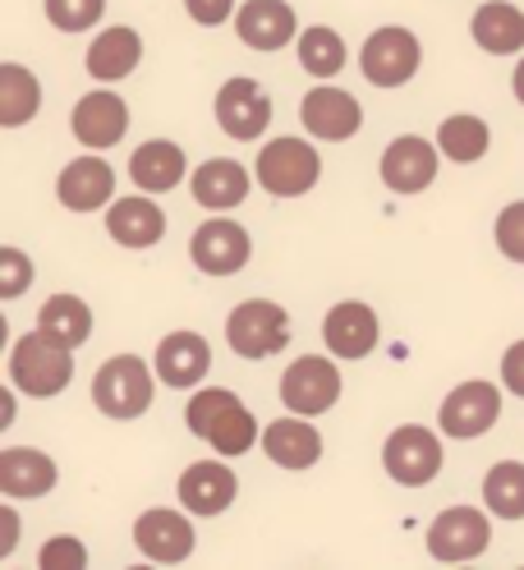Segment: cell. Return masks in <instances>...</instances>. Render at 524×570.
<instances>
[{"label":"cell","mask_w":524,"mask_h":570,"mask_svg":"<svg viewBox=\"0 0 524 570\" xmlns=\"http://www.w3.org/2000/svg\"><path fill=\"white\" fill-rule=\"evenodd\" d=\"M437 414H442V433L446 438H483L487 428L502 419V391L493 382H483V377L461 382L437 405Z\"/></svg>","instance_id":"30bf717a"},{"label":"cell","mask_w":524,"mask_h":570,"mask_svg":"<svg viewBox=\"0 0 524 570\" xmlns=\"http://www.w3.org/2000/svg\"><path fill=\"white\" fill-rule=\"evenodd\" d=\"M111 194H116V166L97 153L75 157L56 180V198L69 212H97V207L111 203Z\"/></svg>","instance_id":"5bb4252c"},{"label":"cell","mask_w":524,"mask_h":570,"mask_svg":"<svg viewBox=\"0 0 524 570\" xmlns=\"http://www.w3.org/2000/svg\"><path fill=\"white\" fill-rule=\"evenodd\" d=\"M10 423H14V396L0 391V428H10Z\"/></svg>","instance_id":"60d3db41"},{"label":"cell","mask_w":524,"mask_h":570,"mask_svg":"<svg viewBox=\"0 0 524 570\" xmlns=\"http://www.w3.org/2000/svg\"><path fill=\"white\" fill-rule=\"evenodd\" d=\"M382 465H387V474L401 488H424L442 474V442L433 428L405 423L387 438V446H382Z\"/></svg>","instance_id":"52a82bcc"},{"label":"cell","mask_w":524,"mask_h":570,"mask_svg":"<svg viewBox=\"0 0 524 570\" xmlns=\"http://www.w3.org/2000/svg\"><path fill=\"white\" fill-rule=\"evenodd\" d=\"M511 88H515V97L524 101V60L515 65V75H511Z\"/></svg>","instance_id":"b9f144b4"},{"label":"cell","mask_w":524,"mask_h":570,"mask_svg":"<svg viewBox=\"0 0 524 570\" xmlns=\"http://www.w3.org/2000/svg\"><path fill=\"white\" fill-rule=\"evenodd\" d=\"M38 566L42 570H83L88 566V548L79 539H69V533H60V539H47Z\"/></svg>","instance_id":"d590c367"},{"label":"cell","mask_w":524,"mask_h":570,"mask_svg":"<svg viewBox=\"0 0 524 570\" xmlns=\"http://www.w3.org/2000/svg\"><path fill=\"white\" fill-rule=\"evenodd\" d=\"M152 391H157L152 368L138 354H116L92 377V405L107 419H138V414H148Z\"/></svg>","instance_id":"3957f363"},{"label":"cell","mask_w":524,"mask_h":570,"mask_svg":"<svg viewBox=\"0 0 524 570\" xmlns=\"http://www.w3.org/2000/svg\"><path fill=\"white\" fill-rule=\"evenodd\" d=\"M239 492V479L221 465V460H198L180 474V502L189 515H221Z\"/></svg>","instance_id":"44dd1931"},{"label":"cell","mask_w":524,"mask_h":570,"mask_svg":"<svg viewBox=\"0 0 524 570\" xmlns=\"http://www.w3.org/2000/svg\"><path fill=\"white\" fill-rule=\"evenodd\" d=\"M263 451L271 465H281V470H313L323 460V433L308 423V414H286V419L267 423Z\"/></svg>","instance_id":"ac0fdd59"},{"label":"cell","mask_w":524,"mask_h":570,"mask_svg":"<svg viewBox=\"0 0 524 570\" xmlns=\"http://www.w3.org/2000/svg\"><path fill=\"white\" fill-rule=\"evenodd\" d=\"M69 129H75L83 148H97V153L116 148L129 129V106L116 92H88V97H79L75 111H69Z\"/></svg>","instance_id":"e0dca14e"},{"label":"cell","mask_w":524,"mask_h":570,"mask_svg":"<svg viewBox=\"0 0 524 570\" xmlns=\"http://www.w3.org/2000/svg\"><path fill=\"white\" fill-rule=\"evenodd\" d=\"M194 203L207 212H230L249 198V170H244L235 157H212L194 170Z\"/></svg>","instance_id":"cb8c5ba5"},{"label":"cell","mask_w":524,"mask_h":570,"mask_svg":"<svg viewBox=\"0 0 524 570\" xmlns=\"http://www.w3.org/2000/svg\"><path fill=\"white\" fill-rule=\"evenodd\" d=\"M345 42H340V32L336 28H308L304 38H299V65L308 69L313 79H336L340 69H345Z\"/></svg>","instance_id":"d6a6232c"},{"label":"cell","mask_w":524,"mask_h":570,"mask_svg":"<svg viewBox=\"0 0 524 570\" xmlns=\"http://www.w3.org/2000/svg\"><path fill=\"white\" fill-rule=\"evenodd\" d=\"M101 10H107V0H47V19L60 32H88Z\"/></svg>","instance_id":"836d02e7"},{"label":"cell","mask_w":524,"mask_h":570,"mask_svg":"<svg viewBox=\"0 0 524 570\" xmlns=\"http://www.w3.org/2000/svg\"><path fill=\"white\" fill-rule=\"evenodd\" d=\"M217 125L239 142H254L271 125V97L244 75L226 79L217 92Z\"/></svg>","instance_id":"4fadbf2b"},{"label":"cell","mask_w":524,"mask_h":570,"mask_svg":"<svg viewBox=\"0 0 524 570\" xmlns=\"http://www.w3.org/2000/svg\"><path fill=\"white\" fill-rule=\"evenodd\" d=\"M38 106H42L38 79H32L28 69L14 65V60L0 65V125L19 129V125H28L32 116H38Z\"/></svg>","instance_id":"f546056e"},{"label":"cell","mask_w":524,"mask_h":570,"mask_svg":"<svg viewBox=\"0 0 524 570\" xmlns=\"http://www.w3.org/2000/svg\"><path fill=\"white\" fill-rule=\"evenodd\" d=\"M134 543L157 566H180L194 552V524L180 511H148L134 520Z\"/></svg>","instance_id":"2e32d148"},{"label":"cell","mask_w":524,"mask_h":570,"mask_svg":"<svg viewBox=\"0 0 524 570\" xmlns=\"http://www.w3.org/2000/svg\"><path fill=\"white\" fill-rule=\"evenodd\" d=\"M469 32H474V42L487 56H515V51H524V14L511 6V0H487V6L474 14Z\"/></svg>","instance_id":"83f0119b"},{"label":"cell","mask_w":524,"mask_h":570,"mask_svg":"<svg viewBox=\"0 0 524 570\" xmlns=\"http://www.w3.org/2000/svg\"><path fill=\"white\" fill-rule=\"evenodd\" d=\"M56 488V460L32 446L0 451V492L6 497H47Z\"/></svg>","instance_id":"d4e9b609"},{"label":"cell","mask_w":524,"mask_h":570,"mask_svg":"<svg viewBox=\"0 0 524 570\" xmlns=\"http://www.w3.org/2000/svg\"><path fill=\"white\" fill-rule=\"evenodd\" d=\"M483 502L502 520H524V465L520 460H502L483 479Z\"/></svg>","instance_id":"4dcf8cb0"},{"label":"cell","mask_w":524,"mask_h":570,"mask_svg":"<svg viewBox=\"0 0 524 570\" xmlns=\"http://www.w3.org/2000/svg\"><path fill=\"white\" fill-rule=\"evenodd\" d=\"M487 543H493V524H487V515L474 507H451L428 524V552L442 566L474 561L487 552Z\"/></svg>","instance_id":"ba28073f"},{"label":"cell","mask_w":524,"mask_h":570,"mask_svg":"<svg viewBox=\"0 0 524 570\" xmlns=\"http://www.w3.org/2000/svg\"><path fill=\"white\" fill-rule=\"evenodd\" d=\"M437 175V148L418 134H401L387 153H382V185L392 194H424Z\"/></svg>","instance_id":"9a60e30c"},{"label":"cell","mask_w":524,"mask_h":570,"mask_svg":"<svg viewBox=\"0 0 524 570\" xmlns=\"http://www.w3.org/2000/svg\"><path fill=\"white\" fill-rule=\"evenodd\" d=\"M318 175H323V157L304 138H271L258 153V185L271 198H299L318 185Z\"/></svg>","instance_id":"5b68a950"},{"label":"cell","mask_w":524,"mask_h":570,"mask_svg":"<svg viewBox=\"0 0 524 570\" xmlns=\"http://www.w3.org/2000/svg\"><path fill=\"white\" fill-rule=\"evenodd\" d=\"M254 244H249V230H244L239 222H202L189 239V258L202 276H235L244 272V263H249Z\"/></svg>","instance_id":"8fae6325"},{"label":"cell","mask_w":524,"mask_h":570,"mask_svg":"<svg viewBox=\"0 0 524 570\" xmlns=\"http://www.w3.org/2000/svg\"><path fill=\"white\" fill-rule=\"evenodd\" d=\"M107 235L125 248H152L166 235V212L148 194L116 198L111 212H107Z\"/></svg>","instance_id":"603a6c76"},{"label":"cell","mask_w":524,"mask_h":570,"mask_svg":"<svg viewBox=\"0 0 524 570\" xmlns=\"http://www.w3.org/2000/svg\"><path fill=\"white\" fill-rule=\"evenodd\" d=\"M0 515H6V543H0V557H10V552H14V539H19V520H14L10 507L0 511Z\"/></svg>","instance_id":"ab89813d"},{"label":"cell","mask_w":524,"mask_h":570,"mask_svg":"<svg viewBox=\"0 0 524 570\" xmlns=\"http://www.w3.org/2000/svg\"><path fill=\"white\" fill-rule=\"evenodd\" d=\"M418 60H424V47L409 28H377L373 38L359 51V69L373 88H405L418 75Z\"/></svg>","instance_id":"8992f818"},{"label":"cell","mask_w":524,"mask_h":570,"mask_svg":"<svg viewBox=\"0 0 524 570\" xmlns=\"http://www.w3.org/2000/svg\"><path fill=\"white\" fill-rule=\"evenodd\" d=\"M226 341L239 360H271L290 345V313L271 299H244L226 317Z\"/></svg>","instance_id":"277c9868"},{"label":"cell","mask_w":524,"mask_h":570,"mask_svg":"<svg viewBox=\"0 0 524 570\" xmlns=\"http://www.w3.org/2000/svg\"><path fill=\"white\" fill-rule=\"evenodd\" d=\"M502 382H506V391L524 396V341H515V345L502 354Z\"/></svg>","instance_id":"f35d334b"},{"label":"cell","mask_w":524,"mask_h":570,"mask_svg":"<svg viewBox=\"0 0 524 570\" xmlns=\"http://www.w3.org/2000/svg\"><path fill=\"white\" fill-rule=\"evenodd\" d=\"M38 332H47L51 341L79 350L92 336V308L79 295H51L38 313Z\"/></svg>","instance_id":"f1b7e54d"},{"label":"cell","mask_w":524,"mask_h":570,"mask_svg":"<svg viewBox=\"0 0 524 570\" xmlns=\"http://www.w3.org/2000/svg\"><path fill=\"white\" fill-rule=\"evenodd\" d=\"M129 180L144 194H166L185 180V148H175L170 138H152L129 157Z\"/></svg>","instance_id":"4316f807"},{"label":"cell","mask_w":524,"mask_h":570,"mask_svg":"<svg viewBox=\"0 0 524 570\" xmlns=\"http://www.w3.org/2000/svg\"><path fill=\"white\" fill-rule=\"evenodd\" d=\"M497 248L511 263H524V203L502 207V217H497Z\"/></svg>","instance_id":"8d00e7d4"},{"label":"cell","mask_w":524,"mask_h":570,"mask_svg":"<svg viewBox=\"0 0 524 570\" xmlns=\"http://www.w3.org/2000/svg\"><path fill=\"white\" fill-rule=\"evenodd\" d=\"M185 10H189V19H194V23L217 28V23H226V19H230L235 0H185Z\"/></svg>","instance_id":"74e56055"},{"label":"cell","mask_w":524,"mask_h":570,"mask_svg":"<svg viewBox=\"0 0 524 570\" xmlns=\"http://www.w3.org/2000/svg\"><path fill=\"white\" fill-rule=\"evenodd\" d=\"M299 120H304V129H308L313 138H323V142H345V138H355V134H359L364 111H359V101L349 97L345 88H336V83L323 79L318 88L304 97Z\"/></svg>","instance_id":"7c38bea8"},{"label":"cell","mask_w":524,"mask_h":570,"mask_svg":"<svg viewBox=\"0 0 524 570\" xmlns=\"http://www.w3.org/2000/svg\"><path fill=\"white\" fill-rule=\"evenodd\" d=\"M212 368V345H207L198 332H170L161 345H157V377L175 391L185 386H198Z\"/></svg>","instance_id":"ffe728a7"},{"label":"cell","mask_w":524,"mask_h":570,"mask_svg":"<svg viewBox=\"0 0 524 570\" xmlns=\"http://www.w3.org/2000/svg\"><path fill=\"white\" fill-rule=\"evenodd\" d=\"M10 377L32 401H51L69 386V377H75V350L51 341L47 332H32L10 354Z\"/></svg>","instance_id":"7a4b0ae2"},{"label":"cell","mask_w":524,"mask_h":570,"mask_svg":"<svg viewBox=\"0 0 524 570\" xmlns=\"http://www.w3.org/2000/svg\"><path fill=\"white\" fill-rule=\"evenodd\" d=\"M235 32H239V42L254 51H281L295 38V10L286 0H249V6L235 14Z\"/></svg>","instance_id":"7402d4cb"},{"label":"cell","mask_w":524,"mask_h":570,"mask_svg":"<svg viewBox=\"0 0 524 570\" xmlns=\"http://www.w3.org/2000/svg\"><path fill=\"white\" fill-rule=\"evenodd\" d=\"M185 423H189L194 438H202L221 455H244L258 442V423H254L249 405H244L235 391H221V386L198 391V396L185 405Z\"/></svg>","instance_id":"6da1fadb"},{"label":"cell","mask_w":524,"mask_h":570,"mask_svg":"<svg viewBox=\"0 0 524 570\" xmlns=\"http://www.w3.org/2000/svg\"><path fill=\"white\" fill-rule=\"evenodd\" d=\"M340 401V368L323 354H304L281 377V405L290 414H327Z\"/></svg>","instance_id":"9c48e42d"},{"label":"cell","mask_w":524,"mask_h":570,"mask_svg":"<svg viewBox=\"0 0 524 570\" xmlns=\"http://www.w3.org/2000/svg\"><path fill=\"white\" fill-rule=\"evenodd\" d=\"M138 60H144V38L134 28H107L101 38H92L88 47V75L97 83H116V79H129Z\"/></svg>","instance_id":"484cf974"},{"label":"cell","mask_w":524,"mask_h":570,"mask_svg":"<svg viewBox=\"0 0 524 570\" xmlns=\"http://www.w3.org/2000/svg\"><path fill=\"white\" fill-rule=\"evenodd\" d=\"M28 281H32V263L23 248L6 244L0 248V299H19L28 291Z\"/></svg>","instance_id":"e575fe53"},{"label":"cell","mask_w":524,"mask_h":570,"mask_svg":"<svg viewBox=\"0 0 524 570\" xmlns=\"http://www.w3.org/2000/svg\"><path fill=\"white\" fill-rule=\"evenodd\" d=\"M437 148H442V157L469 166V161H478L487 153V125L478 116H465V111L461 116H446L437 125Z\"/></svg>","instance_id":"1f68e13d"},{"label":"cell","mask_w":524,"mask_h":570,"mask_svg":"<svg viewBox=\"0 0 524 570\" xmlns=\"http://www.w3.org/2000/svg\"><path fill=\"white\" fill-rule=\"evenodd\" d=\"M323 341L336 360H364L377 345V313L359 299H345L323 317Z\"/></svg>","instance_id":"d6986e66"}]
</instances>
